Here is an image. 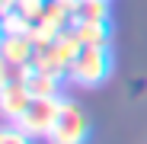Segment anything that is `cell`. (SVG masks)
<instances>
[{"instance_id": "1", "label": "cell", "mask_w": 147, "mask_h": 144, "mask_svg": "<svg viewBox=\"0 0 147 144\" xmlns=\"http://www.w3.org/2000/svg\"><path fill=\"white\" fill-rule=\"evenodd\" d=\"M86 135H90V122L83 109L70 99H61V112L48 131V144H83Z\"/></svg>"}, {"instance_id": "2", "label": "cell", "mask_w": 147, "mask_h": 144, "mask_svg": "<svg viewBox=\"0 0 147 144\" xmlns=\"http://www.w3.org/2000/svg\"><path fill=\"white\" fill-rule=\"evenodd\" d=\"M109 48H80V55L74 58L67 77L80 87H99L106 77H109Z\"/></svg>"}, {"instance_id": "3", "label": "cell", "mask_w": 147, "mask_h": 144, "mask_svg": "<svg viewBox=\"0 0 147 144\" xmlns=\"http://www.w3.org/2000/svg\"><path fill=\"white\" fill-rule=\"evenodd\" d=\"M58 112H61V99H32L29 109L22 112L13 125H16L22 135H29V138H48V131H51Z\"/></svg>"}, {"instance_id": "4", "label": "cell", "mask_w": 147, "mask_h": 144, "mask_svg": "<svg viewBox=\"0 0 147 144\" xmlns=\"http://www.w3.org/2000/svg\"><path fill=\"white\" fill-rule=\"evenodd\" d=\"M29 103H32V93L26 90V83H22V80H3L0 106H3V115L10 118V122H16V118L29 109Z\"/></svg>"}, {"instance_id": "5", "label": "cell", "mask_w": 147, "mask_h": 144, "mask_svg": "<svg viewBox=\"0 0 147 144\" xmlns=\"http://www.w3.org/2000/svg\"><path fill=\"white\" fill-rule=\"evenodd\" d=\"M35 61L32 35H3V64L7 67H29Z\"/></svg>"}, {"instance_id": "6", "label": "cell", "mask_w": 147, "mask_h": 144, "mask_svg": "<svg viewBox=\"0 0 147 144\" xmlns=\"http://www.w3.org/2000/svg\"><path fill=\"white\" fill-rule=\"evenodd\" d=\"M74 35L83 48H109V29L106 22H93V19H74L70 22Z\"/></svg>"}, {"instance_id": "7", "label": "cell", "mask_w": 147, "mask_h": 144, "mask_svg": "<svg viewBox=\"0 0 147 144\" xmlns=\"http://www.w3.org/2000/svg\"><path fill=\"white\" fill-rule=\"evenodd\" d=\"M58 80L55 74H45V70H29V77L22 80L26 83V90L32 93V99H58Z\"/></svg>"}, {"instance_id": "8", "label": "cell", "mask_w": 147, "mask_h": 144, "mask_svg": "<svg viewBox=\"0 0 147 144\" xmlns=\"http://www.w3.org/2000/svg\"><path fill=\"white\" fill-rule=\"evenodd\" d=\"M32 29H35V22H29L22 13H3V32L7 35H32Z\"/></svg>"}, {"instance_id": "9", "label": "cell", "mask_w": 147, "mask_h": 144, "mask_svg": "<svg viewBox=\"0 0 147 144\" xmlns=\"http://www.w3.org/2000/svg\"><path fill=\"white\" fill-rule=\"evenodd\" d=\"M74 19H93V22H106L109 19V3L106 0H83L80 13Z\"/></svg>"}, {"instance_id": "10", "label": "cell", "mask_w": 147, "mask_h": 144, "mask_svg": "<svg viewBox=\"0 0 147 144\" xmlns=\"http://www.w3.org/2000/svg\"><path fill=\"white\" fill-rule=\"evenodd\" d=\"M45 3H48V0H19V3H16V13H22L29 22H35V19L42 16Z\"/></svg>"}, {"instance_id": "11", "label": "cell", "mask_w": 147, "mask_h": 144, "mask_svg": "<svg viewBox=\"0 0 147 144\" xmlns=\"http://www.w3.org/2000/svg\"><path fill=\"white\" fill-rule=\"evenodd\" d=\"M29 141H32V138H29V135H22L16 125H13V128H7L3 135H0V144H29Z\"/></svg>"}, {"instance_id": "12", "label": "cell", "mask_w": 147, "mask_h": 144, "mask_svg": "<svg viewBox=\"0 0 147 144\" xmlns=\"http://www.w3.org/2000/svg\"><path fill=\"white\" fill-rule=\"evenodd\" d=\"M55 3L64 10V13H70V16H77L80 13V7H83V0H55Z\"/></svg>"}, {"instance_id": "13", "label": "cell", "mask_w": 147, "mask_h": 144, "mask_svg": "<svg viewBox=\"0 0 147 144\" xmlns=\"http://www.w3.org/2000/svg\"><path fill=\"white\" fill-rule=\"evenodd\" d=\"M16 3H19V0H0V7H3V13H13V10H16Z\"/></svg>"}, {"instance_id": "14", "label": "cell", "mask_w": 147, "mask_h": 144, "mask_svg": "<svg viewBox=\"0 0 147 144\" xmlns=\"http://www.w3.org/2000/svg\"><path fill=\"white\" fill-rule=\"evenodd\" d=\"M106 3H109V0H106Z\"/></svg>"}]
</instances>
